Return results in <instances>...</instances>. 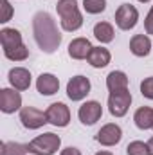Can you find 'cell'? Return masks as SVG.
I'll use <instances>...</instances> for the list:
<instances>
[{
    "mask_svg": "<svg viewBox=\"0 0 153 155\" xmlns=\"http://www.w3.org/2000/svg\"><path fill=\"white\" fill-rule=\"evenodd\" d=\"M126 153L128 155H151L150 148H148V143H142V141H132L126 146Z\"/></svg>",
    "mask_w": 153,
    "mask_h": 155,
    "instance_id": "obj_25",
    "label": "cell"
},
{
    "mask_svg": "<svg viewBox=\"0 0 153 155\" xmlns=\"http://www.w3.org/2000/svg\"><path fill=\"white\" fill-rule=\"evenodd\" d=\"M60 24H61V29H63V31L74 33L77 29H81V25H83V15H81V11L77 9V11L67 15V16H61V18H60Z\"/></svg>",
    "mask_w": 153,
    "mask_h": 155,
    "instance_id": "obj_19",
    "label": "cell"
},
{
    "mask_svg": "<svg viewBox=\"0 0 153 155\" xmlns=\"http://www.w3.org/2000/svg\"><path fill=\"white\" fill-rule=\"evenodd\" d=\"M77 9H79V7H77V0H60V2L56 4V11H58L60 18H61V16H67V15H70V13H74Z\"/></svg>",
    "mask_w": 153,
    "mask_h": 155,
    "instance_id": "obj_24",
    "label": "cell"
},
{
    "mask_svg": "<svg viewBox=\"0 0 153 155\" xmlns=\"http://www.w3.org/2000/svg\"><path fill=\"white\" fill-rule=\"evenodd\" d=\"M4 56L7 58V60H11V61H24V60H27L29 58V49H27V45H18V47H15V49H9V51H4Z\"/></svg>",
    "mask_w": 153,
    "mask_h": 155,
    "instance_id": "obj_22",
    "label": "cell"
},
{
    "mask_svg": "<svg viewBox=\"0 0 153 155\" xmlns=\"http://www.w3.org/2000/svg\"><path fill=\"white\" fill-rule=\"evenodd\" d=\"M141 94H142L144 97H148V99L153 101V76L146 78V79L141 83Z\"/></svg>",
    "mask_w": 153,
    "mask_h": 155,
    "instance_id": "obj_26",
    "label": "cell"
},
{
    "mask_svg": "<svg viewBox=\"0 0 153 155\" xmlns=\"http://www.w3.org/2000/svg\"><path fill=\"white\" fill-rule=\"evenodd\" d=\"M114 35H115L114 27L108 22H99V24L94 25V36L99 40L101 43H110L114 40Z\"/></svg>",
    "mask_w": 153,
    "mask_h": 155,
    "instance_id": "obj_20",
    "label": "cell"
},
{
    "mask_svg": "<svg viewBox=\"0 0 153 155\" xmlns=\"http://www.w3.org/2000/svg\"><path fill=\"white\" fill-rule=\"evenodd\" d=\"M132 105V94L130 90H119V92H110L108 96V110L114 117H122L128 114Z\"/></svg>",
    "mask_w": 153,
    "mask_h": 155,
    "instance_id": "obj_3",
    "label": "cell"
},
{
    "mask_svg": "<svg viewBox=\"0 0 153 155\" xmlns=\"http://www.w3.org/2000/svg\"><path fill=\"white\" fill-rule=\"evenodd\" d=\"M151 9H153V5H151Z\"/></svg>",
    "mask_w": 153,
    "mask_h": 155,
    "instance_id": "obj_33",
    "label": "cell"
},
{
    "mask_svg": "<svg viewBox=\"0 0 153 155\" xmlns=\"http://www.w3.org/2000/svg\"><path fill=\"white\" fill-rule=\"evenodd\" d=\"M106 88L110 92H119L128 88V76L122 71H112L106 76Z\"/></svg>",
    "mask_w": 153,
    "mask_h": 155,
    "instance_id": "obj_17",
    "label": "cell"
},
{
    "mask_svg": "<svg viewBox=\"0 0 153 155\" xmlns=\"http://www.w3.org/2000/svg\"><path fill=\"white\" fill-rule=\"evenodd\" d=\"M121 139H122V130L115 123H108V124L101 126V130L96 135V141L101 146H115Z\"/></svg>",
    "mask_w": 153,
    "mask_h": 155,
    "instance_id": "obj_10",
    "label": "cell"
},
{
    "mask_svg": "<svg viewBox=\"0 0 153 155\" xmlns=\"http://www.w3.org/2000/svg\"><path fill=\"white\" fill-rule=\"evenodd\" d=\"M9 83L16 90H27L31 87V72L24 67H15L9 71Z\"/></svg>",
    "mask_w": 153,
    "mask_h": 155,
    "instance_id": "obj_12",
    "label": "cell"
},
{
    "mask_svg": "<svg viewBox=\"0 0 153 155\" xmlns=\"http://www.w3.org/2000/svg\"><path fill=\"white\" fill-rule=\"evenodd\" d=\"M133 121H135V126L139 130H150V128H153V108H150V107L137 108V112L133 114Z\"/></svg>",
    "mask_w": 153,
    "mask_h": 155,
    "instance_id": "obj_18",
    "label": "cell"
},
{
    "mask_svg": "<svg viewBox=\"0 0 153 155\" xmlns=\"http://www.w3.org/2000/svg\"><path fill=\"white\" fill-rule=\"evenodd\" d=\"M139 22V11L132 4H121L115 11V24L121 31H130Z\"/></svg>",
    "mask_w": 153,
    "mask_h": 155,
    "instance_id": "obj_4",
    "label": "cell"
},
{
    "mask_svg": "<svg viewBox=\"0 0 153 155\" xmlns=\"http://www.w3.org/2000/svg\"><path fill=\"white\" fill-rule=\"evenodd\" d=\"M60 146H61L60 135H56L52 132H47V134H41L38 137H34L29 143V153H33V155H54V153H58Z\"/></svg>",
    "mask_w": 153,
    "mask_h": 155,
    "instance_id": "obj_2",
    "label": "cell"
},
{
    "mask_svg": "<svg viewBox=\"0 0 153 155\" xmlns=\"http://www.w3.org/2000/svg\"><path fill=\"white\" fill-rule=\"evenodd\" d=\"M20 121H22L24 128H27V130H38L45 123H49L47 121V114L38 110V108H34V107H22Z\"/></svg>",
    "mask_w": 153,
    "mask_h": 155,
    "instance_id": "obj_5",
    "label": "cell"
},
{
    "mask_svg": "<svg viewBox=\"0 0 153 155\" xmlns=\"http://www.w3.org/2000/svg\"><path fill=\"white\" fill-rule=\"evenodd\" d=\"M33 35H34L38 47L47 54L56 52L60 43H61V33L56 25V20L47 11H40V13L34 15V18H33Z\"/></svg>",
    "mask_w": 153,
    "mask_h": 155,
    "instance_id": "obj_1",
    "label": "cell"
},
{
    "mask_svg": "<svg viewBox=\"0 0 153 155\" xmlns=\"http://www.w3.org/2000/svg\"><path fill=\"white\" fill-rule=\"evenodd\" d=\"M148 148H150V153L153 155V137L150 139V141H148Z\"/></svg>",
    "mask_w": 153,
    "mask_h": 155,
    "instance_id": "obj_30",
    "label": "cell"
},
{
    "mask_svg": "<svg viewBox=\"0 0 153 155\" xmlns=\"http://www.w3.org/2000/svg\"><path fill=\"white\" fill-rule=\"evenodd\" d=\"M112 60V54L106 47H92L86 61L94 67V69H105Z\"/></svg>",
    "mask_w": 153,
    "mask_h": 155,
    "instance_id": "obj_15",
    "label": "cell"
},
{
    "mask_svg": "<svg viewBox=\"0 0 153 155\" xmlns=\"http://www.w3.org/2000/svg\"><path fill=\"white\" fill-rule=\"evenodd\" d=\"M141 4H146V2H151V0H139Z\"/></svg>",
    "mask_w": 153,
    "mask_h": 155,
    "instance_id": "obj_32",
    "label": "cell"
},
{
    "mask_svg": "<svg viewBox=\"0 0 153 155\" xmlns=\"http://www.w3.org/2000/svg\"><path fill=\"white\" fill-rule=\"evenodd\" d=\"M13 16V5L9 4V0H2V15H0V22L7 24Z\"/></svg>",
    "mask_w": 153,
    "mask_h": 155,
    "instance_id": "obj_27",
    "label": "cell"
},
{
    "mask_svg": "<svg viewBox=\"0 0 153 155\" xmlns=\"http://www.w3.org/2000/svg\"><path fill=\"white\" fill-rule=\"evenodd\" d=\"M0 43H2V49L4 51H9V49H15L18 45H22V35L18 29H13V27H4L0 31Z\"/></svg>",
    "mask_w": 153,
    "mask_h": 155,
    "instance_id": "obj_16",
    "label": "cell"
},
{
    "mask_svg": "<svg viewBox=\"0 0 153 155\" xmlns=\"http://www.w3.org/2000/svg\"><path fill=\"white\" fill-rule=\"evenodd\" d=\"M130 52L137 58H144L151 52V40L148 35H135L130 40Z\"/></svg>",
    "mask_w": 153,
    "mask_h": 155,
    "instance_id": "obj_13",
    "label": "cell"
},
{
    "mask_svg": "<svg viewBox=\"0 0 153 155\" xmlns=\"http://www.w3.org/2000/svg\"><path fill=\"white\" fill-rule=\"evenodd\" d=\"M144 31L146 35H153V9H150V13L144 18Z\"/></svg>",
    "mask_w": 153,
    "mask_h": 155,
    "instance_id": "obj_28",
    "label": "cell"
},
{
    "mask_svg": "<svg viewBox=\"0 0 153 155\" xmlns=\"http://www.w3.org/2000/svg\"><path fill=\"white\" fill-rule=\"evenodd\" d=\"M29 152V144H22V143H2L0 146V155H27Z\"/></svg>",
    "mask_w": 153,
    "mask_h": 155,
    "instance_id": "obj_21",
    "label": "cell"
},
{
    "mask_svg": "<svg viewBox=\"0 0 153 155\" xmlns=\"http://www.w3.org/2000/svg\"><path fill=\"white\" fill-rule=\"evenodd\" d=\"M92 51V43L88 38H74L69 43V56L72 60H86Z\"/></svg>",
    "mask_w": 153,
    "mask_h": 155,
    "instance_id": "obj_14",
    "label": "cell"
},
{
    "mask_svg": "<svg viewBox=\"0 0 153 155\" xmlns=\"http://www.w3.org/2000/svg\"><path fill=\"white\" fill-rule=\"evenodd\" d=\"M36 88L41 96H54L60 90V79L50 72H43L36 79Z\"/></svg>",
    "mask_w": 153,
    "mask_h": 155,
    "instance_id": "obj_11",
    "label": "cell"
},
{
    "mask_svg": "<svg viewBox=\"0 0 153 155\" xmlns=\"http://www.w3.org/2000/svg\"><path fill=\"white\" fill-rule=\"evenodd\" d=\"M0 110L4 114H15L16 110H22V96L16 88L0 90Z\"/></svg>",
    "mask_w": 153,
    "mask_h": 155,
    "instance_id": "obj_8",
    "label": "cell"
},
{
    "mask_svg": "<svg viewBox=\"0 0 153 155\" xmlns=\"http://www.w3.org/2000/svg\"><path fill=\"white\" fill-rule=\"evenodd\" d=\"M96 155H114V153H112V152H105V150H103V152H97Z\"/></svg>",
    "mask_w": 153,
    "mask_h": 155,
    "instance_id": "obj_31",
    "label": "cell"
},
{
    "mask_svg": "<svg viewBox=\"0 0 153 155\" xmlns=\"http://www.w3.org/2000/svg\"><path fill=\"white\" fill-rule=\"evenodd\" d=\"M83 9L88 15H99L106 9V0H83Z\"/></svg>",
    "mask_w": 153,
    "mask_h": 155,
    "instance_id": "obj_23",
    "label": "cell"
},
{
    "mask_svg": "<svg viewBox=\"0 0 153 155\" xmlns=\"http://www.w3.org/2000/svg\"><path fill=\"white\" fill-rule=\"evenodd\" d=\"M45 114H47V121L52 126L65 128L70 123V110H69V107L65 103H52V105H49Z\"/></svg>",
    "mask_w": 153,
    "mask_h": 155,
    "instance_id": "obj_6",
    "label": "cell"
},
{
    "mask_svg": "<svg viewBox=\"0 0 153 155\" xmlns=\"http://www.w3.org/2000/svg\"><path fill=\"white\" fill-rule=\"evenodd\" d=\"M90 92V79L85 76H74L67 83V96L70 101H81Z\"/></svg>",
    "mask_w": 153,
    "mask_h": 155,
    "instance_id": "obj_7",
    "label": "cell"
},
{
    "mask_svg": "<svg viewBox=\"0 0 153 155\" xmlns=\"http://www.w3.org/2000/svg\"><path fill=\"white\" fill-rule=\"evenodd\" d=\"M60 155H81V152L77 150L76 146H69V148L61 150V153H60Z\"/></svg>",
    "mask_w": 153,
    "mask_h": 155,
    "instance_id": "obj_29",
    "label": "cell"
},
{
    "mask_svg": "<svg viewBox=\"0 0 153 155\" xmlns=\"http://www.w3.org/2000/svg\"><path fill=\"white\" fill-rule=\"evenodd\" d=\"M101 116H103V107H101L99 101H86V103H83V105L79 107V110H77L79 121H81L83 124H86V126L96 124V123L101 119Z\"/></svg>",
    "mask_w": 153,
    "mask_h": 155,
    "instance_id": "obj_9",
    "label": "cell"
}]
</instances>
